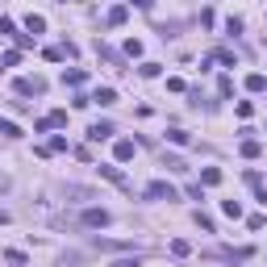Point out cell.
Instances as JSON below:
<instances>
[{
  "mask_svg": "<svg viewBox=\"0 0 267 267\" xmlns=\"http://www.w3.org/2000/svg\"><path fill=\"white\" fill-rule=\"evenodd\" d=\"M167 138H171L176 146H184V142H188V129H171V134H167Z\"/></svg>",
  "mask_w": 267,
  "mask_h": 267,
  "instance_id": "44dd1931",
  "label": "cell"
},
{
  "mask_svg": "<svg viewBox=\"0 0 267 267\" xmlns=\"http://www.w3.org/2000/svg\"><path fill=\"white\" fill-rule=\"evenodd\" d=\"M171 255H176V259H184V255H192V246H188L184 238H176V242H171Z\"/></svg>",
  "mask_w": 267,
  "mask_h": 267,
  "instance_id": "ac0fdd59",
  "label": "cell"
},
{
  "mask_svg": "<svg viewBox=\"0 0 267 267\" xmlns=\"http://www.w3.org/2000/svg\"><path fill=\"white\" fill-rule=\"evenodd\" d=\"M109 221H113L109 209H84V217H80V225H92V230L96 225H109Z\"/></svg>",
  "mask_w": 267,
  "mask_h": 267,
  "instance_id": "3957f363",
  "label": "cell"
},
{
  "mask_svg": "<svg viewBox=\"0 0 267 267\" xmlns=\"http://www.w3.org/2000/svg\"><path fill=\"white\" fill-rule=\"evenodd\" d=\"M163 167H167V171H188V163L180 155H163Z\"/></svg>",
  "mask_w": 267,
  "mask_h": 267,
  "instance_id": "9c48e42d",
  "label": "cell"
},
{
  "mask_svg": "<svg viewBox=\"0 0 267 267\" xmlns=\"http://www.w3.org/2000/svg\"><path fill=\"white\" fill-rule=\"evenodd\" d=\"M196 225H200V230H209V234H213V217H209V213H196Z\"/></svg>",
  "mask_w": 267,
  "mask_h": 267,
  "instance_id": "603a6c76",
  "label": "cell"
},
{
  "mask_svg": "<svg viewBox=\"0 0 267 267\" xmlns=\"http://www.w3.org/2000/svg\"><path fill=\"white\" fill-rule=\"evenodd\" d=\"M0 225H9V213H5V209H0Z\"/></svg>",
  "mask_w": 267,
  "mask_h": 267,
  "instance_id": "f1b7e54d",
  "label": "cell"
},
{
  "mask_svg": "<svg viewBox=\"0 0 267 267\" xmlns=\"http://www.w3.org/2000/svg\"><path fill=\"white\" fill-rule=\"evenodd\" d=\"M200 184H205V188L221 184V167H205V171H200Z\"/></svg>",
  "mask_w": 267,
  "mask_h": 267,
  "instance_id": "52a82bcc",
  "label": "cell"
},
{
  "mask_svg": "<svg viewBox=\"0 0 267 267\" xmlns=\"http://www.w3.org/2000/svg\"><path fill=\"white\" fill-rule=\"evenodd\" d=\"M259 150H263V146H259L255 138H246V142H242V159H259Z\"/></svg>",
  "mask_w": 267,
  "mask_h": 267,
  "instance_id": "2e32d148",
  "label": "cell"
},
{
  "mask_svg": "<svg viewBox=\"0 0 267 267\" xmlns=\"http://www.w3.org/2000/svg\"><path fill=\"white\" fill-rule=\"evenodd\" d=\"M125 17H129V9H125V5H117V9H109V25H121Z\"/></svg>",
  "mask_w": 267,
  "mask_h": 267,
  "instance_id": "4fadbf2b",
  "label": "cell"
},
{
  "mask_svg": "<svg viewBox=\"0 0 267 267\" xmlns=\"http://www.w3.org/2000/svg\"><path fill=\"white\" fill-rule=\"evenodd\" d=\"M59 267H80V255H75V251H71V255H63V259H59Z\"/></svg>",
  "mask_w": 267,
  "mask_h": 267,
  "instance_id": "cb8c5ba5",
  "label": "cell"
},
{
  "mask_svg": "<svg viewBox=\"0 0 267 267\" xmlns=\"http://www.w3.org/2000/svg\"><path fill=\"white\" fill-rule=\"evenodd\" d=\"M92 105H105V109L117 105V92H113V88H96V92H92Z\"/></svg>",
  "mask_w": 267,
  "mask_h": 267,
  "instance_id": "5b68a950",
  "label": "cell"
},
{
  "mask_svg": "<svg viewBox=\"0 0 267 267\" xmlns=\"http://www.w3.org/2000/svg\"><path fill=\"white\" fill-rule=\"evenodd\" d=\"M25 29H29V33H33V38H38V33H42V29H46V21H42V17H38V13H29V17H25Z\"/></svg>",
  "mask_w": 267,
  "mask_h": 267,
  "instance_id": "30bf717a",
  "label": "cell"
},
{
  "mask_svg": "<svg viewBox=\"0 0 267 267\" xmlns=\"http://www.w3.org/2000/svg\"><path fill=\"white\" fill-rule=\"evenodd\" d=\"M13 88H17L21 96H42V92H46V80H42V75H33V80H29V75H21Z\"/></svg>",
  "mask_w": 267,
  "mask_h": 267,
  "instance_id": "6da1fadb",
  "label": "cell"
},
{
  "mask_svg": "<svg viewBox=\"0 0 267 267\" xmlns=\"http://www.w3.org/2000/svg\"><path fill=\"white\" fill-rule=\"evenodd\" d=\"M67 196H75V200H92V188H80V184H67Z\"/></svg>",
  "mask_w": 267,
  "mask_h": 267,
  "instance_id": "7c38bea8",
  "label": "cell"
},
{
  "mask_svg": "<svg viewBox=\"0 0 267 267\" xmlns=\"http://www.w3.org/2000/svg\"><path fill=\"white\" fill-rule=\"evenodd\" d=\"M246 88H251V92H263V88H267V75H259V71L246 75Z\"/></svg>",
  "mask_w": 267,
  "mask_h": 267,
  "instance_id": "5bb4252c",
  "label": "cell"
},
{
  "mask_svg": "<svg viewBox=\"0 0 267 267\" xmlns=\"http://www.w3.org/2000/svg\"><path fill=\"white\" fill-rule=\"evenodd\" d=\"M63 84H71V88H80V84H84V71H80V67H75V71H63Z\"/></svg>",
  "mask_w": 267,
  "mask_h": 267,
  "instance_id": "e0dca14e",
  "label": "cell"
},
{
  "mask_svg": "<svg viewBox=\"0 0 267 267\" xmlns=\"http://www.w3.org/2000/svg\"><path fill=\"white\" fill-rule=\"evenodd\" d=\"M0 134H5V138H21V125H13V121H0Z\"/></svg>",
  "mask_w": 267,
  "mask_h": 267,
  "instance_id": "d6986e66",
  "label": "cell"
},
{
  "mask_svg": "<svg viewBox=\"0 0 267 267\" xmlns=\"http://www.w3.org/2000/svg\"><path fill=\"white\" fill-rule=\"evenodd\" d=\"M0 63H5V67H17V63H21V50H5V59H0Z\"/></svg>",
  "mask_w": 267,
  "mask_h": 267,
  "instance_id": "ffe728a7",
  "label": "cell"
},
{
  "mask_svg": "<svg viewBox=\"0 0 267 267\" xmlns=\"http://www.w3.org/2000/svg\"><path fill=\"white\" fill-rule=\"evenodd\" d=\"M217 92H221V96H230V92H234V80H230V75H221V84H217Z\"/></svg>",
  "mask_w": 267,
  "mask_h": 267,
  "instance_id": "d4e9b609",
  "label": "cell"
},
{
  "mask_svg": "<svg viewBox=\"0 0 267 267\" xmlns=\"http://www.w3.org/2000/svg\"><path fill=\"white\" fill-rule=\"evenodd\" d=\"M146 196L150 200H180V192L167 184V180H155V184H146Z\"/></svg>",
  "mask_w": 267,
  "mask_h": 267,
  "instance_id": "7a4b0ae2",
  "label": "cell"
},
{
  "mask_svg": "<svg viewBox=\"0 0 267 267\" xmlns=\"http://www.w3.org/2000/svg\"><path fill=\"white\" fill-rule=\"evenodd\" d=\"M92 246H96V251H129L134 242H109V238H96Z\"/></svg>",
  "mask_w": 267,
  "mask_h": 267,
  "instance_id": "ba28073f",
  "label": "cell"
},
{
  "mask_svg": "<svg viewBox=\"0 0 267 267\" xmlns=\"http://www.w3.org/2000/svg\"><path fill=\"white\" fill-rule=\"evenodd\" d=\"M117 159H121V163H125V159H134V142H129V138H121V142H117Z\"/></svg>",
  "mask_w": 267,
  "mask_h": 267,
  "instance_id": "9a60e30c",
  "label": "cell"
},
{
  "mask_svg": "<svg viewBox=\"0 0 267 267\" xmlns=\"http://www.w3.org/2000/svg\"><path fill=\"white\" fill-rule=\"evenodd\" d=\"M5 259H9L13 267H21V263H25V255H21V251H5Z\"/></svg>",
  "mask_w": 267,
  "mask_h": 267,
  "instance_id": "484cf974",
  "label": "cell"
},
{
  "mask_svg": "<svg viewBox=\"0 0 267 267\" xmlns=\"http://www.w3.org/2000/svg\"><path fill=\"white\" fill-rule=\"evenodd\" d=\"M113 267H142V263H138V259H117Z\"/></svg>",
  "mask_w": 267,
  "mask_h": 267,
  "instance_id": "4316f807",
  "label": "cell"
},
{
  "mask_svg": "<svg viewBox=\"0 0 267 267\" xmlns=\"http://www.w3.org/2000/svg\"><path fill=\"white\" fill-rule=\"evenodd\" d=\"M88 138H92V142H105V138H113V125H109V121H96V125H88Z\"/></svg>",
  "mask_w": 267,
  "mask_h": 267,
  "instance_id": "277c9868",
  "label": "cell"
},
{
  "mask_svg": "<svg viewBox=\"0 0 267 267\" xmlns=\"http://www.w3.org/2000/svg\"><path fill=\"white\" fill-rule=\"evenodd\" d=\"M96 171H100V176H105V180H113V184H125V176L117 171V167H113V163H100V167H96Z\"/></svg>",
  "mask_w": 267,
  "mask_h": 267,
  "instance_id": "8992f818",
  "label": "cell"
},
{
  "mask_svg": "<svg viewBox=\"0 0 267 267\" xmlns=\"http://www.w3.org/2000/svg\"><path fill=\"white\" fill-rule=\"evenodd\" d=\"M134 9H155V0H129Z\"/></svg>",
  "mask_w": 267,
  "mask_h": 267,
  "instance_id": "83f0119b",
  "label": "cell"
},
{
  "mask_svg": "<svg viewBox=\"0 0 267 267\" xmlns=\"http://www.w3.org/2000/svg\"><path fill=\"white\" fill-rule=\"evenodd\" d=\"M221 213L238 221V217H242V205H238V200H221Z\"/></svg>",
  "mask_w": 267,
  "mask_h": 267,
  "instance_id": "8fae6325",
  "label": "cell"
},
{
  "mask_svg": "<svg viewBox=\"0 0 267 267\" xmlns=\"http://www.w3.org/2000/svg\"><path fill=\"white\" fill-rule=\"evenodd\" d=\"M125 54H129V59H138V54H142V42H138V38L125 42Z\"/></svg>",
  "mask_w": 267,
  "mask_h": 267,
  "instance_id": "7402d4cb",
  "label": "cell"
}]
</instances>
